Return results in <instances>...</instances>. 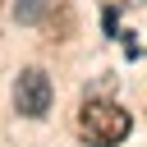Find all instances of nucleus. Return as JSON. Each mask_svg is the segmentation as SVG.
Returning a JSON list of instances; mask_svg holds the SVG:
<instances>
[{
    "instance_id": "obj_1",
    "label": "nucleus",
    "mask_w": 147,
    "mask_h": 147,
    "mask_svg": "<svg viewBox=\"0 0 147 147\" xmlns=\"http://www.w3.org/2000/svg\"><path fill=\"white\" fill-rule=\"evenodd\" d=\"M129 129H133L129 110L115 106V101H106V96H87L78 106V115H74V133L87 147H115V142L129 138Z\"/></svg>"
},
{
    "instance_id": "obj_3",
    "label": "nucleus",
    "mask_w": 147,
    "mask_h": 147,
    "mask_svg": "<svg viewBox=\"0 0 147 147\" xmlns=\"http://www.w3.org/2000/svg\"><path fill=\"white\" fill-rule=\"evenodd\" d=\"M46 9H51V0H14V18L18 23H37Z\"/></svg>"
},
{
    "instance_id": "obj_2",
    "label": "nucleus",
    "mask_w": 147,
    "mask_h": 147,
    "mask_svg": "<svg viewBox=\"0 0 147 147\" xmlns=\"http://www.w3.org/2000/svg\"><path fill=\"white\" fill-rule=\"evenodd\" d=\"M51 78H46V69H23L18 74V83H14V110L18 115H28V119H41L46 110H51Z\"/></svg>"
}]
</instances>
